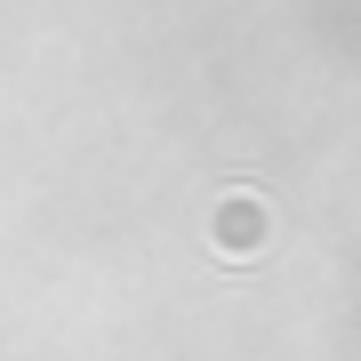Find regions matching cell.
<instances>
[{
    "label": "cell",
    "instance_id": "cell-1",
    "mask_svg": "<svg viewBox=\"0 0 361 361\" xmlns=\"http://www.w3.org/2000/svg\"><path fill=\"white\" fill-rule=\"evenodd\" d=\"M217 249H233V257H249V249H257V201H225L217 209Z\"/></svg>",
    "mask_w": 361,
    "mask_h": 361
}]
</instances>
